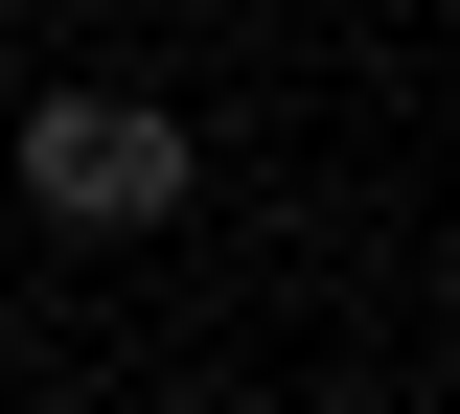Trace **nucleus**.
Returning a JSON list of instances; mask_svg holds the SVG:
<instances>
[{"label":"nucleus","mask_w":460,"mask_h":414,"mask_svg":"<svg viewBox=\"0 0 460 414\" xmlns=\"http://www.w3.org/2000/svg\"><path fill=\"white\" fill-rule=\"evenodd\" d=\"M23 184H47L69 231H162L184 207V116L162 92H47V116H23Z\"/></svg>","instance_id":"nucleus-1"}]
</instances>
